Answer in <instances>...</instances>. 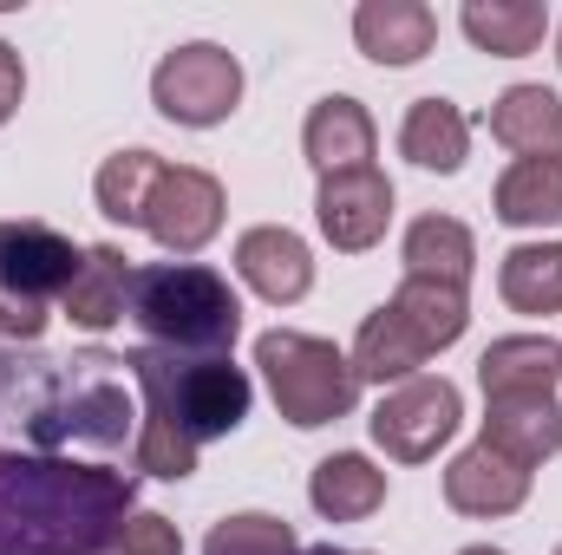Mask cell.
<instances>
[{"instance_id":"1","label":"cell","mask_w":562,"mask_h":555,"mask_svg":"<svg viewBox=\"0 0 562 555\" xmlns=\"http://www.w3.org/2000/svg\"><path fill=\"white\" fill-rule=\"evenodd\" d=\"M138 484L105 464L0 451V555H105Z\"/></svg>"},{"instance_id":"2","label":"cell","mask_w":562,"mask_h":555,"mask_svg":"<svg viewBox=\"0 0 562 555\" xmlns=\"http://www.w3.org/2000/svg\"><path fill=\"white\" fill-rule=\"evenodd\" d=\"M125 366L144 386V424H138V471L183 484L196 471V451L210 438H229L249 418V373L229 360H203V353H170V347H132Z\"/></svg>"},{"instance_id":"3","label":"cell","mask_w":562,"mask_h":555,"mask_svg":"<svg viewBox=\"0 0 562 555\" xmlns=\"http://www.w3.org/2000/svg\"><path fill=\"white\" fill-rule=\"evenodd\" d=\"M132 320L150 333V347L223 360L243 333V301L229 275L203 262H150L132 281Z\"/></svg>"},{"instance_id":"4","label":"cell","mask_w":562,"mask_h":555,"mask_svg":"<svg viewBox=\"0 0 562 555\" xmlns=\"http://www.w3.org/2000/svg\"><path fill=\"white\" fill-rule=\"evenodd\" d=\"M256 366H262V380L276 393V412L288 424H301V431L347 418L353 399H360L353 360L334 340H314V333H294V327H276V333L256 340Z\"/></svg>"},{"instance_id":"5","label":"cell","mask_w":562,"mask_h":555,"mask_svg":"<svg viewBox=\"0 0 562 555\" xmlns=\"http://www.w3.org/2000/svg\"><path fill=\"white\" fill-rule=\"evenodd\" d=\"M150 105L170 125H190V132L223 125L243 105V66H236V53H223L216 39H190V46L164 53L157 72H150Z\"/></svg>"},{"instance_id":"6","label":"cell","mask_w":562,"mask_h":555,"mask_svg":"<svg viewBox=\"0 0 562 555\" xmlns=\"http://www.w3.org/2000/svg\"><path fill=\"white\" fill-rule=\"evenodd\" d=\"M458 418H464V399H458V386L451 380H406V386H393L380 406H373V444L386 451V457H400V464H425V457H438V444L458 431Z\"/></svg>"},{"instance_id":"7","label":"cell","mask_w":562,"mask_h":555,"mask_svg":"<svg viewBox=\"0 0 562 555\" xmlns=\"http://www.w3.org/2000/svg\"><path fill=\"white\" fill-rule=\"evenodd\" d=\"M79 262H86V249H79L72 236L46 229V223H33V216L0 223V294H13V301H26V307H46L53 294L66 301Z\"/></svg>"},{"instance_id":"8","label":"cell","mask_w":562,"mask_h":555,"mask_svg":"<svg viewBox=\"0 0 562 555\" xmlns=\"http://www.w3.org/2000/svg\"><path fill=\"white\" fill-rule=\"evenodd\" d=\"M144 229L170 249V256H196L216 242L223 229V183L196 163H164L150 203H144Z\"/></svg>"},{"instance_id":"9","label":"cell","mask_w":562,"mask_h":555,"mask_svg":"<svg viewBox=\"0 0 562 555\" xmlns=\"http://www.w3.org/2000/svg\"><path fill=\"white\" fill-rule=\"evenodd\" d=\"M314 223H321V236H327L340 256H367V249L386 236V223H393V183H386V170L360 163V170L321 177Z\"/></svg>"},{"instance_id":"10","label":"cell","mask_w":562,"mask_h":555,"mask_svg":"<svg viewBox=\"0 0 562 555\" xmlns=\"http://www.w3.org/2000/svg\"><path fill=\"white\" fill-rule=\"evenodd\" d=\"M524 497H530V471L510 464L504 451H491L484 438L445 464V503L458 517H510V510H524Z\"/></svg>"},{"instance_id":"11","label":"cell","mask_w":562,"mask_h":555,"mask_svg":"<svg viewBox=\"0 0 562 555\" xmlns=\"http://www.w3.org/2000/svg\"><path fill=\"white\" fill-rule=\"evenodd\" d=\"M477 380H484V399H557L562 347L550 340V333H510V340H491L484 360H477Z\"/></svg>"},{"instance_id":"12","label":"cell","mask_w":562,"mask_h":555,"mask_svg":"<svg viewBox=\"0 0 562 555\" xmlns=\"http://www.w3.org/2000/svg\"><path fill=\"white\" fill-rule=\"evenodd\" d=\"M236 275L249 281L262 301H301L307 287H314V256H307V242L294 236V229H281V223H262V229H249L243 242H236Z\"/></svg>"},{"instance_id":"13","label":"cell","mask_w":562,"mask_h":555,"mask_svg":"<svg viewBox=\"0 0 562 555\" xmlns=\"http://www.w3.org/2000/svg\"><path fill=\"white\" fill-rule=\"evenodd\" d=\"M347 360H353V380H360V386H406V380H419V366L431 360V347L406 327V314L386 301V307H373V314L360 320Z\"/></svg>"},{"instance_id":"14","label":"cell","mask_w":562,"mask_h":555,"mask_svg":"<svg viewBox=\"0 0 562 555\" xmlns=\"http://www.w3.org/2000/svg\"><path fill=\"white\" fill-rule=\"evenodd\" d=\"M373 144H380L373 112H367L360 99H340V92H334V99H321V105L307 112V125H301V150H307V163H314L321 177L373 163Z\"/></svg>"},{"instance_id":"15","label":"cell","mask_w":562,"mask_h":555,"mask_svg":"<svg viewBox=\"0 0 562 555\" xmlns=\"http://www.w3.org/2000/svg\"><path fill=\"white\" fill-rule=\"evenodd\" d=\"M353 39H360V53L373 66H413L438 39V13L425 0H360Z\"/></svg>"},{"instance_id":"16","label":"cell","mask_w":562,"mask_h":555,"mask_svg":"<svg viewBox=\"0 0 562 555\" xmlns=\"http://www.w3.org/2000/svg\"><path fill=\"white\" fill-rule=\"evenodd\" d=\"M132 281H138V269H132L125 249H112V242L86 249L79 275H72V287H66V320L86 327V333L119 327V320L132 314Z\"/></svg>"},{"instance_id":"17","label":"cell","mask_w":562,"mask_h":555,"mask_svg":"<svg viewBox=\"0 0 562 555\" xmlns=\"http://www.w3.org/2000/svg\"><path fill=\"white\" fill-rule=\"evenodd\" d=\"M307 497H314V510L327 523H367L386 503V471L373 457H360V451H334V457L314 464Z\"/></svg>"},{"instance_id":"18","label":"cell","mask_w":562,"mask_h":555,"mask_svg":"<svg viewBox=\"0 0 562 555\" xmlns=\"http://www.w3.org/2000/svg\"><path fill=\"white\" fill-rule=\"evenodd\" d=\"M484 444L504 451L510 464L537 471L543 457L562 451V406L557 399H491V412H484Z\"/></svg>"},{"instance_id":"19","label":"cell","mask_w":562,"mask_h":555,"mask_svg":"<svg viewBox=\"0 0 562 555\" xmlns=\"http://www.w3.org/2000/svg\"><path fill=\"white\" fill-rule=\"evenodd\" d=\"M458 26H464V39H471L477 53H491V59H524V53L543 46L550 7H543V0H464Z\"/></svg>"},{"instance_id":"20","label":"cell","mask_w":562,"mask_h":555,"mask_svg":"<svg viewBox=\"0 0 562 555\" xmlns=\"http://www.w3.org/2000/svg\"><path fill=\"white\" fill-rule=\"evenodd\" d=\"M125 431H132V399H125V386H112V380H99V386L72 393L66 406H46V412L33 418V438H40V444H59V438L125 444Z\"/></svg>"},{"instance_id":"21","label":"cell","mask_w":562,"mask_h":555,"mask_svg":"<svg viewBox=\"0 0 562 555\" xmlns=\"http://www.w3.org/2000/svg\"><path fill=\"white\" fill-rule=\"evenodd\" d=\"M491 138L517 157H562V99L550 86H510L491 105Z\"/></svg>"},{"instance_id":"22","label":"cell","mask_w":562,"mask_h":555,"mask_svg":"<svg viewBox=\"0 0 562 555\" xmlns=\"http://www.w3.org/2000/svg\"><path fill=\"white\" fill-rule=\"evenodd\" d=\"M400 150H406L419 170L451 177V170H464V157H471V118H464L451 99H413V112H406V125H400Z\"/></svg>"},{"instance_id":"23","label":"cell","mask_w":562,"mask_h":555,"mask_svg":"<svg viewBox=\"0 0 562 555\" xmlns=\"http://www.w3.org/2000/svg\"><path fill=\"white\" fill-rule=\"evenodd\" d=\"M491 203H497V223H510V229L562 223V157H517L497 177Z\"/></svg>"},{"instance_id":"24","label":"cell","mask_w":562,"mask_h":555,"mask_svg":"<svg viewBox=\"0 0 562 555\" xmlns=\"http://www.w3.org/2000/svg\"><path fill=\"white\" fill-rule=\"evenodd\" d=\"M477 269V242L458 216H419L406 229V275L413 281H445V287H464Z\"/></svg>"},{"instance_id":"25","label":"cell","mask_w":562,"mask_h":555,"mask_svg":"<svg viewBox=\"0 0 562 555\" xmlns=\"http://www.w3.org/2000/svg\"><path fill=\"white\" fill-rule=\"evenodd\" d=\"M497 287L517 314H562V242H517L497 269Z\"/></svg>"},{"instance_id":"26","label":"cell","mask_w":562,"mask_h":555,"mask_svg":"<svg viewBox=\"0 0 562 555\" xmlns=\"http://www.w3.org/2000/svg\"><path fill=\"white\" fill-rule=\"evenodd\" d=\"M393 307L406 314V327L419 333L431 353H445L464 327H471V301H464V287H445V281H400V294H393Z\"/></svg>"},{"instance_id":"27","label":"cell","mask_w":562,"mask_h":555,"mask_svg":"<svg viewBox=\"0 0 562 555\" xmlns=\"http://www.w3.org/2000/svg\"><path fill=\"white\" fill-rule=\"evenodd\" d=\"M157 177H164V157L157 150H119V157H105L99 163V216H112V223H144V203H150V190H157Z\"/></svg>"},{"instance_id":"28","label":"cell","mask_w":562,"mask_h":555,"mask_svg":"<svg viewBox=\"0 0 562 555\" xmlns=\"http://www.w3.org/2000/svg\"><path fill=\"white\" fill-rule=\"evenodd\" d=\"M203 555H301V543H294V530H288L281 517L243 510V517H223V523L210 530Z\"/></svg>"},{"instance_id":"29","label":"cell","mask_w":562,"mask_h":555,"mask_svg":"<svg viewBox=\"0 0 562 555\" xmlns=\"http://www.w3.org/2000/svg\"><path fill=\"white\" fill-rule=\"evenodd\" d=\"M119 555H183V536L157 510H132L125 530H119Z\"/></svg>"},{"instance_id":"30","label":"cell","mask_w":562,"mask_h":555,"mask_svg":"<svg viewBox=\"0 0 562 555\" xmlns=\"http://www.w3.org/2000/svg\"><path fill=\"white\" fill-rule=\"evenodd\" d=\"M40 333H46V314L13 301V294H0V340H40Z\"/></svg>"},{"instance_id":"31","label":"cell","mask_w":562,"mask_h":555,"mask_svg":"<svg viewBox=\"0 0 562 555\" xmlns=\"http://www.w3.org/2000/svg\"><path fill=\"white\" fill-rule=\"evenodd\" d=\"M20 99H26V66H20V53L0 39V125L20 112Z\"/></svg>"},{"instance_id":"32","label":"cell","mask_w":562,"mask_h":555,"mask_svg":"<svg viewBox=\"0 0 562 555\" xmlns=\"http://www.w3.org/2000/svg\"><path fill=\"white\" fill-rule=\"evenodd\" d=\"M458 555H504V550H491V543H477V550H458Z\"/></svg>"},{"instance_id":"33","label":"cell","mask_w":562,"mask_h":555,"mask_svg":"<svg viewBox=\"0 0 562 555\" xmlns=\"http://www.w3.org/2000/svg\"><path fill=\"white\" fill-rule=\"evenodd\" d=\"M314 555H334V550H314Z\"/></svg>"},{"instance_id":"34","label":"cell","mask_w":562,"mask_h":555,"mask_svg":"<svg viewBox=\"0 0 562 555\" xmlns=\"http://www.w3.org/2000/svg\"><path fill=\"white\" fill-rule=\"evenodd\" d=\"M557 46H562V39H557ZM557 59H562V53H557Z\"/></svg>"},{"instance_id":"35","label":"cell","mask_w":562,"mask_h":555,"mask_svg":"<svg viewBox=\"0 0 562 555\" xmlns=\"http://www.w3.org/2000/svg\"><path fill=\"white\" fill-rule=\"evenodd\" d=\"M557 555H562V550H557Z\"/></svg>"}]
</instances>
